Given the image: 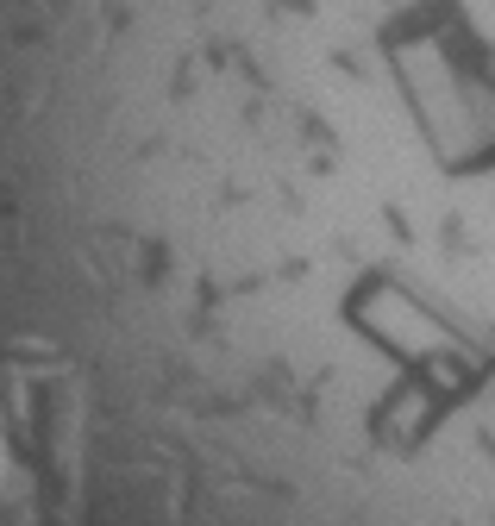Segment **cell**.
<instances>
[{"instance_id":"6da1fadb","label":"cell","mask_w":495,"mask_h":526,"mask_svg":"<svg viewBox=\"0 0 495 526\" xmlns=\"http://www.w3.org/2000/svg\"><path fill=\"white\" fill-rule=\"evenodd\" d=\"M182 119H226V113H182ZM94 126H151V119H94Z\"/></svg>"}]
</instances>
